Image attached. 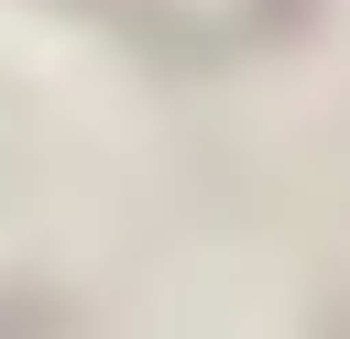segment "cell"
<instances>
[{"label":"cell","mask_w":350,"mask_h":339,"mask_svg":"<svg viewBox=\"0 0 350 339\" xmlns=\"http://www.w3.org/2000/svg\"><path fill=\"white\" fill-rule=\"evenodd\" d=\"M317 339H350V295H339V306H328V328H317Z\"/></svg>","instance_id":"cell-3"},{"label":"cell","mask_w":350,"mask_h":339,"mask_svg":"<svg viewBox=\"0 0 350 339\" xmlns=\"http://www.w3.org/2000/svg\"><path fill=\"white\" fill-rule=\"evenodd\" d=\"M66 11H88V22H109V33H131L153 66H219V22H197L186 0H66Z\"/></svg>","instance_id":"cell-1"},{"label":"cell","mask_w":350,"mask_h":339,"mask_svg":"<svg viewBox=\"0 0 350 339\" xmlns=\"http://www.w3.org/2000/svg\"><path fill=\"white\" fill-rule=\"evenodd\" d=\"M77 317L55 306V295H0V339H66Z\"/></svg>","instance_id":"cell-2"}]
</instances>
